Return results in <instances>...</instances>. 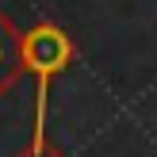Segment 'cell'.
Listing matches in <instances>:
<instances>
[{"label": "cell", "instance_id": "1", "mask_svg": "<svg viewBox=\"0 0 157 157\" xmlns=\"http://www.w3.org/2000/svg\"><path fill=\"white\" fill-rule=\"evenodd\" d=\"M73 61V42L58 23H35L23 35V69L35 73V134L31 150L46 146V107H50V81Z\"/></svg>", "mask_w": 157, "mask_h": 157}, {"label": "cell", "instance_id": "2", "mask_svg": "<svg viewBox=\"0 0 157 157\" xmlns=\"http://www.w3.org/2000/svg\"><path fill=\"white\" fill-rule=\"evenodd\" d=\"M23 73H27V69H23V35L15 31V23L0 12V96H4L8 88H15Z\"/></svg>", "mask_w": 157, "mask_h": 157}, {"label": "cell", "instance_id": "3", "mask_svg": "<svg viewBox=\"0 0 157 157\" xmlns=\"http://www.w3.org/2000/svg\"><path fill=\"white\" fill-rule=\"evenodd\" d=\"M19 157H65V153H61V150H54V146L46 142L42 150H31V146H27V153H19Z\"/></svg>", "mask_w": 157, "mask_h": 157}]
</instances>
